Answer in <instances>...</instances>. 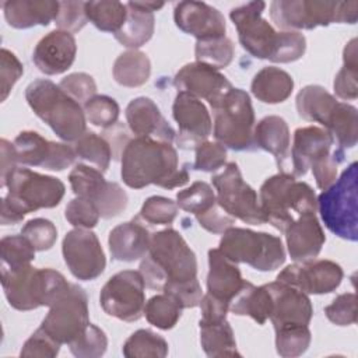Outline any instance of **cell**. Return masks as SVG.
<instances>
[{
    "label": "cell",
    "mask_w": 358,
    "mask_h": 358,
    "mask_svg": "<svg viewBox=\"0 0 358 358\" xmlns=\"http://www.w3.org/2000/svg\"><path fill=\"white\" fill-rule=\"evenodd\" d=\"M120 175L131 189L157 185L171 190L189 182V172L179 168L173 145L150 137H134L124 144Z\"/></svg>",
    "instance_id": "obj_1"
},
{
    "label": "cell",
    "mask_w": 358,
    "mask_h": 358,
    "mask_svg": "<svg viewBox=\"0 0 358 358\" xmlns=\"http://www.w3.org/2000/svg\"><path fill=\"white\" fill-rule=\"evenodd\" d=\"M264 1H249L229 11V18L236 27L242 48L256 59L274 63H292L299 60L306 50V39L296 31H275L262 13Z\"/></svg>",
    "instance_id": "obj_2"
},
{
    "label": "cell",
    "mask_w": 358,
    "mask_h": 358,
    "mask_svg": "<svg viewBox=\"0 0 358 358\" xmlns=\"http://www.w3.org/2000/svg\"><path fill=\"white\" fill-rule=\"evenodd\" d=\"M138 271L148 288L165 291L197 278V260L183 236L172 228H165L151 234L150 248Z\"/></svg>",
    "instance_id": "obj_3"
},
{
    "label": "cell",
    "mask_w": 358,
    "mask_h": 358,
    "mask_svg": "<svg viewBox=\"0 0 358 358\" xmlns=\"http://www.w3.org/2000/svg\"><path fill=\"white\" fill-rule=\"evenodd\" d=\"M7 196L1 201V224L14 225L39 208H53L60 204L66 187L64 183L49 175L34 172L28 168H17L8 178Z\"/></svg>",
    "instance_id": "obj_4"
},
{
    "label": "cell",
    "mask_w": 358,
    "mask_h": 358,
    "mask_svg": "<svg viewBox=\"0 0 358 358\" xmlns=\"http://www.w3.org/2000/svg\"><path fill=\"white\" fill-rule=\"evenodd\" d=\"M25 99L34 113L63 141H76L87 131L81 103L50 80L38 78L29 83Z\"/></svg>",
    "instance_id": "obj_5"
},
{
    "label": "cell",
    "mask_w": 358,
    "mask_h": 358,
    "mask_svg": "<svg viewBox=\"0 0 358 358\" xmlns=\"http://www.w3.org/2000/svg\"><path fill=\"white\" fill-rule=\"evenodd\" d=\"M70 285L64 275L53 268H35L28 264L17 270H1L4 295L17 310L52 306Z\"/></svg>",
    "instance_id": "obj_6"
},
{
    "label": "cell",
    "mask_w": 358,
    "mask_h": 358,
    "mask_svg": "<svg viewBox=\"0 0 358 358\" xmlns=\"http://www.w3.org/2000/svg\"><path fill=\"white\" fill-rule=\"evenodd\" d=\"M259 201L266 221L280 232H284L298 215L317 210L315 190L287 172L273 175L263 182Z\"/></svg>",
    "instance_id": "obj_7"
},
{
    "label": "cell",
    "mask_w": 358,
    "mask_h": 358,
    "mask_svg": "<svg viewBox=\"0 0 358 358\" xmlns=\"http://www.w3.org/2000/svg\"><path fill=\"white\" fill-rule=\"evenodd\" d=\"M334 140L331 134L317 126L299 127L294 133L291 148L292 175L303 176L312 169L316 185L324 190L337 176V166L343 161V150L331 152Z\"/></svg>",
    "instance_id": "obj_8"
},
{
    "label": "cell",
    "mask_w": 358,
    "mask_h": 358,
    "mask_svg": "<svg viewBox=\"0 0 358 358\" xmlns=\"http://www.w3.org/2000/svg\"><path fill=\"white\" fill-rule=\"evenodd\" d=\"M270 17L284 31L313 29L333 22L355 24L358 1L329 0H275L270 4Z\"/></svg>",
    "instance_id": "obj_9"
},
{
    "label": "cell",
    "mask_w": 358,
    "mask_h": 358,
    "mask_svg": "<svg viewBox=\"0 0 358 358\" xmlns=\"http://www.w3.org/2000/svg\"><path fill=\"white\" fill-rule=\"evenodd\" d=\"M358 164L351 162L329 187L316 199L317 210L326 228L341 239H358Z\"/></svg>",
    "instance_id": "obj_10"
},
{
    "label": "cell",
    "mask_w": 358,
    "mask_h": 358,
    "mask_svg": "<svg viewBox=\"0 0 358 358\" xmlns=\"http://www.w3.org/2000/svg\"><path fill=\"white\" fill-rule=\"evenodd\" d=\"M213 110L217 143L234 151L256 150L255 110L246 91L232 87Z\"/></svg>",
    "instance_id": "obj_11"
},
{
    "label": "cell",
    "mask_w": 358,
    "mask_h": 358,
    "mask_svg": "<svg viewBox=\"0 0 358 358\" xmlns=\"http://www.w3.org/2000/svg\"><path fill=\"white\" fill-rule=\"evenodd\" d=\"M234 263H245L259 271H273L285 262V249L278 236L246 228H228L218 248Z\"/></svg>",
    "instance_id": "obj_12"
},
{
    "label": "cell",
    "mask_w": 358,
    "mask_h": 358,
    "mask_svg": "<svg viewBox=\"0 0 358 358\" xmlns=\"http://www.w3.org/2000/svg\"><path fill=\"white\" fill-rule=\"evenodd\" d=\"M211 182L215 187L217 203L227 214L250 225L267 222L256 190L243 180L235 162L227 164L220 173L211 178Z\"/></svg>",
    "instance_id": "obj_13"
},
{
    "label": "cell",
    "mask_w": 358,
    "mask_h": 358,
    "mask_svg": "<svg viewBox=\"0 0 358 358\" xmlns=\"http://www.w3.org/2000/svg\"><path fill=\"white\" fill-rule=\"evenodd\" d=\"M49 308L39 327L60 345L73 343L90 324L88 296L77 284H71L69 291Z\"/></svg>",
    "instance_id": "obj_14"
},
{
    "label": "cell",
    "mask_w": 358,
    "mask_h": 358,
    "mask_svg": "<svg viewBox=\"0 0 358 358\" xmlns=\"http://www.w3.org/2000/svg\"><path fill=\"white\" fill-rule=\"evenodd\" d=\"M145 282L140 271L123 270L102 287L99 302L103 312L123 322H136L144 313Z\"/></svg>",
    "instance_id": "obj_15"
},
{
    "label": "cell",
    "mask_w": 358,
    "mask_h": 358,
    "mask_svg": "<svg viewBox=\"0 0 358 358\" xmlns=\"http://www.w3.org/2000/svg\"><path fill=\"white\" fill-rule=\"evenodd\" d=\"M69 182L76 196L94 203L101 218H113L127 207V194L116 182H108L102 172L84 164H77L69 173Z\"/></svg>",
    "instance_id": "obj_16"
},
{
    "label": "cell",
    "mask_w": 358,
    "mask_h": 358,
    "mask_svg": "<svg viewBox=\"0 0 358 358\" xmlns=\"http://www.w3.org/2000/svg\"><path fill=\"white\" fill-rule=\"evenodd\" d=\"M64 263L70 273L81 281L99 277L106 266V257L98 236L87 228L69 231L62 243Z\"/></svg>",
    "instance_id": "obj_17"
},
{
    "label": "cell",
    "mask_w": 358,
    "mask_h": 358,
    "mask_svg": "<svg viewBox=\"0 0 358 358\" xmlns=\"http://www.w3.org/2000/svg\"><path fill=\"white\" fill-rule=\"evenodd\" d=\"M18 164L41 166L49 171H63L76 159V151L66 143L49 141L39 133L24 130L13 141Z\"/></svg>",
    "instance_id": "obj_18"
},
{
    "label": "cell",
    "mask_w": 358,
    "mask_h": 358,
    "mask_svg": "<svg viewBox=\"0 0 358 358\" xmlns=\"http://www.w3.org/2000/svg\"><path fill=\"white\" fill-rule=\"evenodd\" d=\"M344 277L340 264L331 260H308L287 266L278 273L277 280L287 282L305 294H329L333 292Z\"/></svg>",
    "instance_id": "obj_19"
},
{
    "label": "cell",
    "mask_w": 358,
    "mask_h": 358,
    "mask_svg": "<svg viewBox=\"0 0 358 358\" xmlns=\"http://www.w3.org/2000/svg\"><path fill=\"white\" fill-rule=\"evenodd\" d=\"M172 115L179 127L176 143L180 148H196L200 143L207 141L213 123L201 99L179 91L172 105Z\"/></svg>",
    "instance_id": "obj_20"
},
{
    "label": "cell",
    "mask_w": 358,
    "mask_h": 358,
    "mask_svg": "<svg viewBox=\"0 0 358 358\" xmlns=\"http://www.w3.org/2000/svg\"><path fill=\"white\" fill-rule=\"evenodd\" d=\"M173 84L178 92L183 91L199 99H206L211 108L232 88V84L224 74L200 62L185 64L176 73Z\"/></svg>",
    "instance_id": "obj_21"
},
{
    "label": "cell",
    "mask_w": 358,
    "mask_h": 358,
    "mask_svg": "<svg viewBox=\"0 0 358 358\" xmlns=\"http://www.w3.org/2000/svg\"><path fill=\"white\" fill-rule=\"evenodd\" d=\"M266 285L271 295V313L268 319L271 320L274 330L284 326L309 324L313 308L308 294L280 280Z\"/></svg>",
    "instance_id": "obj_22"
},
{
    "label": "cell",
    "mask_w": 358,
    "mask_h": 358,
    "mask_svg": "<svg viewBox=\"0 0 358 358\" xmlns=\"http://www.w3.org/2000/svg\"><path fill=\"white\" fill-rule=\"evenodd\" d=\"M176 27L197 41L225 36V18L215 7L203 1H179L173 8Z\"/></svg>",
    "instance_id": "obj_23"
},
{
    "label": "cell",
    "mask_w": 358,
    "mask_h": 358,
    "mask_svg": "<svg viewBox=\"0 0 358 358\" xmlns=\"http://www.w3.org/2000/svg\"><path fill=\"white\" fill-rule=\"evenodd\" d=\"M76 53L77 45L73 34L55 29L36 43L32 53V62L43 74L56 76L71 67Z\"/></svg>",
    "instance_id": "obj_24"
},
{
    "label": "cell",
    "mask_w": 358,
    "mask_h": 358,
    "mask_svg": "<svg viewBox=\"0 0 358 358\" xmlns=\"http://www.w3.org/2000/svg\"><path fill=\"white\" fill-rule=\"evenodd\" d=\"M289 257L296 262H308L320 253L326 235L316 217V213L298 215L284 231Z\"/></svg>",
    "instance_id": "obj_25"
},
{
    "label": "cell",
    "mask_w": 358,
    "mask_h": 358,
    "mask_svg": "<svg viewBox=\"0 0 358 358\" xmlns=\"http://www.w3.org/2000/svg\"><path fill=\"white\" fill-rule=\"evenodd\" d=\"M126 120L136 137H150L169 144L176 138L173 127L165 120L155 102L147 96H138L129 102Z\"/></svg>",
    "instance_id": "obj_26"
},
{
    "label": "cell",
    "mask_w": 358,
    "mask_h": 358,
    "mask_svg": "<svg viewBox=\"0 0 358 358\" xmlns=\"http://www.w3.org/2000/svg\"><path fill=\"white\" fill-rule=\"evenodd\" d=\"M126 21L123 27L115 34V38L123 46L137 49L151 39L155 27L154 11L162 8L164 3L129 1L126 3Z\"/></svg>",
    "instance_id": "obj_27"
},
{
    "label": "cell",
    "mask_w": 358,
    "mask_h": 358,
    "mask_svg": "<svg viewBox=\"0 0 358 358\" xmlns=\"http://www.w3.org/2000/svg\"><path fill=\"white\" fill-rule=\"evenodd\" d=\"M245 281L236 263L225 257L218 248L208 250L207 292L210 295L231 303Z\"/></svg>",
    "instance_id": "obj_28"
},
{
    "label": "cell",
    "mask_w": 358,
    "mask_h": 358,
    "mask_svg": "<svg viewBox=\"0 0 358 358\" xmlns=\"http://www.w3.org/2000/svg\"><path fill=\"white\" fill-rule=\"evenodd\" d=\"M151 234L137 218L116 225L108 238L112 259L134 262L144 257L150 248Z\"/></svg>",
    "instance_id": "obj_29"
},
{
    "label": "cell",
    "mask_w": 358,
    "mask_h": 358,
    "mask_svg": "<svg viewBox=\"0 0 358 358\" xmlns=\"http://www.w3.org/2000/svg\"><path fill=\"white\" fill-rule=\"evenodd\" d=\"M4 18L10 27L27 29L35 25H49L57 15L59 1L53 0H8L3 3Z\"/></svg>",
    "instance_id": "obj_30"
},
{
    "label": "cell",
    "mask_w": 358,
    "mask_h": 358,
    "mask_svg": "<svg viewBox=\"0 0 358 358\" xmlns=\"http://www.w3.org/2000/svg\"><path fill=\"white\" fill-rule=\"evenodd\" d=\"M255 144L256 148H262L274 155L280 168H285V162L289 157V129L287 122L275 115L263 117L255 126Z\"/></svg>",
    "instance_id": "obj_31"
},
{
    "label": "cell",
    "mask_w": 358,
    "mask_h": 358,
    "mask_svg": "<svg viewBox=\"0 0 358 358\" xmlns=\"http://www.w3.org/2000/svg\"><path fill=\"white\" fill-rule=\"evenodd\" d=\"M250 90L252 94L264 103H280L292 94L294 80L285 70L267 66L255 74Z\"/></svg>",
    "instance_id": "obj_32"
},
{
    "label": "cell",
    "mask_w": 358,
    "mask_h": 358,
    "mask_svg": "<svg viewBox=\"0 0 358 358\" xmlns=\"http://www.w3.org/2000/svg\"><path fill=\"white\" fill-rule=\"evenodd\" d=\"M229 310L238 316H250L257 324H264L271 313V295L267 285L256 287L245 281L242 289L231 301Z\"/></svg>",
    "instance_id": "obj_33"
},
{
    "label": "cell",
    "mask_w": 358,
    "mask_h": 358,
    "mask_svg": "<svg viewBox=\"0 0 358 358\" xmlns=\"http://www.w3.org/2000/svg\"><path fill=\"white\" fill-rule=\"evenodd\" d=\"M200 343L207 357H241L236 350L234 330L227 319L201 320Z\"/></svg>",
    "instance_id": "obj_34"
},
{
    "label": "cell",
    "mask_w": 358,
    "mask_h": 358,
    "mask_svg": "<svg viewBox=\"0 0 358 358\" xmlns=\"http://www.w3.org/2000/svg\"><path fill=\"white\" fill-rule=\"evenodd\" d=\"M298 115L308 120L326 126L333 109L337 105V99L327 92L322 85H306L296 95Z\"/></svg>",
    "instance_id": "obj_35"
},
{
    "label": "cell",
    "mask_w": 358,
    "mask_h": 358,
    "mask_svg": "<svg viewBox=\"0 0 358 358\" xmlns=\"http://www.w3.org/2000/svg\"><path fill=\"white\" fill-rule=\"evenodd\" d=\"M112 73L119 85L129 88L141 87L150 78L151 62L145 53L131 49L116 57Z\"/></svg>",
    "instance_id": "obj_36"
},
{
    "label": "cell",
    "mask_w": 358,
    "mask_h": 358,
    "mask_svg": "<svg viewBox=\"0 0 358 358\" xmlns=\"http://www.w3.org/2000/svg\"><path fill=\"white\" fill-rule=\"evenodd\" d=\"M324 130H327L337 143L338 150L352 148L358 141V112L347 102H337Z\"/></svg>",
    "instance_id": "obj_37"
},
{
    "label": "cell",
    "mask_w": 358,
    "mask_h": 358,
    "mask_svg": "<svg viewBox=\"0 0 358 358\" xmlns=\"http://www.w3.org/2000/svg\"><path fill=\"white\" fill-rule=\"evenodd\" d=\"M85 14L99 31L116 34L126 21L127 7L120 1H85Z\"/></svg>",
    "instance_id": "obj_38"
},
{
    "label": "cell",
    "mask_w": 358,
    "mask_h": 358,
    "mask_svg": "<svg viewBox=\"0 0 358 358\" xmlns=\"http://www.w3.org/2000/svg\"><path fill=\"white\" fill-rule=\"evenodd\" d=\"M343 67L334 77L333 88L338 98L354 101L358 95V62H357V39H351L343 52Z\"/></svg>",
    "instance_id": "obj_39"
},
{
    "label": "cell",
    "mask_w": 358,
    "mask_h": 358,
    "mask_svg": "<svg viewBox=\"0 0 358 358\" xmlns=\"http://www.w3.org/2000/svg\"><path fill=\"white\" fill-rule=\"evenodd\" d=\"M122 352L127 358H164L168 355V343L159 334L140 329L124 341Z\"/></svg>",
    "instance_id": "obj_40"
},
{
    "label": "cell",
    "mask_w": 358,
    "mask_h": 358,
    "mask_svg": "<svg viewBox=\"0 0 358 358\" xmlns=\"http://www.w3.org/2000/svg\"><path fill=\"white\" fill-rule=\"evenodd\" d=\"M73 148L78 158L94 165L102 173L109 168L112 148L102 136L94 131H85L80 138L74 141Z\"/></svg>",
    "instance_id": "obj_41"
},
{
    "label": "cell",
    "mask_w": 358,
    "mask_h": 358,
    "mask_svg": "<svg viewBox=\"0 0 358 358\" xmlns=\"http://www.w3.org/2000/svg\"><path fill=\"white\" fill-rule=\"evenodd\" d=\"M182 306L168 294L154 295L144 306V315L148 323L161 330L172 329L180 319Z\"/></svg>",
    "instance_id": "obj_42"
},
{
    "label": "cell",
    "mask_w": 358,
    "mask_h": 358,
    "mask_svg": "<svg viewBox=\"0 0 358 358\" xmlns=\"http://www.w3.org/2000/svg\"><path fill=\"white\" fill-rule=\"evenodd\" d=\"M234 42L228 36L203 39L196 42V62L211 66L217 70L225 69L234 59Z\"/></svg>",
    "instance_id": "obj_43"
},
{
    "label": "cell",
    "mask_w": 358,
    "mask_h": 358,
    "mask_svg": "<svg viewBox=\"0 0 358 358\" xmlns=\"http://www.w3.org/2000/svg\"><path fill=\"white\" fill-rule=\"evenodd\" d=\"M176 204L183 211L199 217L210 211L218 203L213 187L207 182L197 180L176 194Z\"/></svg>",
    "instance_id": "obj_44"
},
{
    "label": "cell",
    "mask_w": 358,
    "mask_h": 358,
    "mask_svg": "<svg viewBox=\"0 0 358 358\" xmlns=\"http://www.w3.org/2000/svg\"><path fill=\"white\" fill-rule=\"evenodd\" d=\"M1 270H17L31 264L35 259V248L24 235L4 236L0 242Z\"/></svg>",
    "instance_id": "obj_45"
},
{
    "label": "cell",
    "mask_w": 358,
    "mask_h": 358,
    "mask_svg": "<svg viewBox=\"0 0 358 358\" xmlns=\"http://www.w3.org/2000/svg\"><path fill=\"white\" fill-rule=\"evenodd\" d=\"M310 338V330L303 324L275 329V351L284 358L299 357L308 350Z\"/></svg>",
    "instance_id": "obj_46"
},
{
    "label": "cell",
    "mask_w": 358,
    "mask_h": 358,
    "mask_svg": "<svg viewBox=\"0 0 358 358\" xmlns=\"http://www.w3.org/2000/svg\"><path fill=\"white\" fill-rule=\"evenodd\" d=\"M87 120L101 129L112 127L119 117L117 102L108 95H95L83 105Z\"/></svg>",
    "instance_id": "obj_47"
},
{
    "label": "cell",
    "mask_w": 358,
    "mask_h": 358,
    "mask_svg": "<svg viewBox=\"0 0 358 358\" xmlns=\"http://www.w3.org/2000/svg\"><path fill=\"white\" fill-rule=\"evenodd\" d=\"M178 215V204L164 196L148 197L141 208L137 220H143L150 225H171Z\"/></svg>",
    "instance_id": "obj_48"
},
{
    "label": "cell",
    "mask_w": 358,
    "mask_h": 358,
    "mask_svg": "<svg viewBox=\"0 0 358 358\" xmlns=\"http://www.w3.org/2000/svg\"><path fill=\"white\" fill-rule=\"evenodd\" d=\"M73 355L78 358H96L105 354L108 347V338L103 330L90 323L85 331L69 344Z\"/></svg>",
    "instance_id": "obj_49"
},
{
    "label": "cell",
    "mask_w": 358,
    "mask_h": 358,
    "mask_svg": "<svg viewBox=\"0 0 358 358\" xmlns=\"http://www.w3.org/2000/svg\"><path fill=\"white\" fill-rule=\"evenodd\" d=\"M21 235H24L35 248V250H49L56 239L57 229L55 224L46 218H34L29 220L21 229Z\"/></svg>",
    "instance_id": "obj_50"
},
{
    "label": "cell",
    "mask_w": 358,
    "mask_h": 358,
    "mask_svg": "<svg viewBox=\"0 0 358 358\" xmlns=\"http://www.w3.org/2000/svg\"><path fill=\"white\" fill-rule=\"evenodd\" d=\"M64 217L73 227L87 229L94 228L101 218L96 206L90 200L78 196L70 200L64 210Z\"/></svg>",
    "instance_id": "obj_51"
},
{
    "label": "cell",
    "mask_w": 358,
    "mask_h": 358,
    "mask_svg": "<svg viewBox=\"0 0 358 358\" xmlns=\"http://www.w3.org/2000/svg\"><path fill=\"white\" fill-rule=\"evenodd\" d=\"M326 317L337 326H351L357 322V296L354 292H345L333 299L324 308Z\"/></svg>",
    "instance_id": "obj_52"
},
{
    "label": "cell",
    "mask_w": 358,
    "mask_h": 358,
    "mask_svg": "<svg viewBox=\"0 0 358 358\" xmlns=\"http://www.w3.org/2000/svg\"><path fill=\"white\" fill-rule=\"evenodd\" d=\"M193 169L203 172H214L224 166L227 161V148L220 143L203 141L196 148Z\"/></svg>",
    "instance_id": "obj_53"
},
{
    "label": "cell",
    "mask_w": 358,
    "mask_h": 358,
    "mask_svg": "<svg viewBox=\"0 0 358 358\" xmlns=\"http://www.w3.org/2000/svg\"><path fill=\"white\" fill-rule=\"evenodd\" d=\"M85 1H59V11L55 24L62 31L78 32L87 24Z\"/></svg>",
    "instance_id": "obj_54"
},
{
    "label": "cell",
    "mask_w": 358,
    "mask_h": 358,
    "mask_svg": "<svg viewBox=\"0 0 358 358\" xmlns=\"http://www.w3.org/2000/svg\"><path fill=\"white\" fill-rule=\"evenodd\" d=\"M59 87L77 102L85 103L96 95V84L87 73H73L62 78Z\"/></svg>",
    "instance_id": "obj_55"
},
{
    "label": "cell",
    "mask_w": 358,
    "mask_h": 358,
    "mask_svg": "<svg viewBox=\"0 0 358 358\" xmlns=\"http://www.w3.org/2000/svg\"><path fill=\"white\" fill-rule=\"evenodd\" d=\"M60 344L49 337L41 327L24 343L20 352L21 357H42L53 358L59 354Z\"/></svg>",
    "instance_id": "obj_56"
},
{
    "label": "cell",
    "mask_w": 358,
    "mask_h": 358,
    "mask_svg": "<svg viewBox=\"0 0 358 358\" xmlns=\"http://www.w3.org/2000/svg\"><path fill=\"white\" fill-rule=\"evenodd\" d=\"M1 56V67H0V76H1V101H6L11 88L14 84L21 78L24 74V66L17 59V56L10 52L8 49L3 48L0 52Z\"/></svg>",
    "instance_id": "obj_57"
},
{
    "label": "cell",
    "mask_w": 358,
    "mask_h": 358,
    "mask_svg": "<svg viewBox=\"0 0 358 358\" xmlns=\"http://www.w3.org/2000/svg\"><path fill=\"white\" fill-rule=\"evenodd\" d=\"M200 227L211 234H224L235 224V218L227 214L218 204L210 211L196 217Z\"/></svg>",
    "instance_id": "obj_58"
},
{
    "label": "cell",
    "mask_w": 358,
    "mask_h": 358,
    "mask_svg": "<svg viewBox=\"0 0 358 358\" xmlns=\"http://www.w3.org/2000/svg\"><path fill=\"white\" fill-rule=\"evenodd\" d=\"M201 309V320H220L227 317V312L229 310V303L224 302L218 298H214L208 292L203 295L200 301Z\"/></svg>",
    "instance_id": "obj_59"
},
{
    "label": "cell",
    "mask_w": 358,
    "mask_h": 358,
    "mask_svg": "<svg viewBox=\"0 0 358 358\" xmlns=\"http://www.w3.org/2000/svg\"><path fill=\"white\" fill-rule=\"evenodd\" d=\"M0 148H1V186L6 187L10 175L17 169L18 159H17L14 144L10 143L8 140L1 138Z\"/></svg>",
    "instance_id": "obj_60"
}]
</instances>
